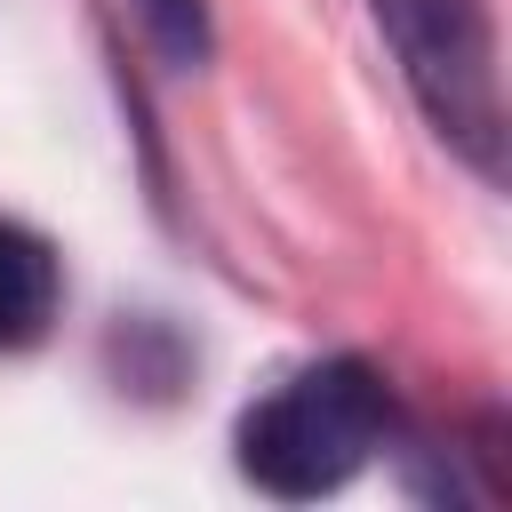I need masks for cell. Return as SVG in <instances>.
I'll use <instances>...</instances> for the list:
<instances>
[{
	"instance_id": "obj_2",
	"label": "cell",
	"mask_w": 512,
	"mask_h": 512,
	"mask_svg": "<svg viewBox=\"0 0 512 512\" xmlns=\"http://www.w3.org/2000/svg\"><path fill=\"white\" fill-rule=\"evenodd\" d=\"M424 120L472 160V168H504V96H496V32H488V0H368Z\"/></svg>"
},
{
	"instance_id": "obj_3",
	"label": "cell",
	"mask_w": 512,
	"mask_h": 512,
	"mask_svg": "<svg viewBox=\"0 0 512 512\" xmlns=\"http://www.w3.org/2000/svg\"><path fill=\"white\" fill-rule=\"evenodd\" d=\"M56 288H64V280H56L48 240L0 216V352H8V344H32V336L56 320Z\"/></svg>"
},
{
	"instance_id": "obj_1",
	"label": "cell",
	"mask_w": 512,
	"mask_h": 512,
	"mask_svg": "<svg viewBox=\"0 0 512 512\" xmlns=\"http://www.w3.org/2000/svg\"><path fill=\"white\" fill-rule=\"evenodd\" d=\"M384 424V376L368 360H320L240 416V472L272 496H328L376 456Z\"/></svg>"
},
{
	"instance_id": "obj_4",
	"label": "cell",
	"mask_w": 512,
	"mask_h": 512,
	"mask_svg": "<svg viewBox=\"0 0 512 512\" xmlns=\"http://www.w3.org/2000/svg\"><path fill=\"white\" fill-rule=\"evenodd\" d=\"M144 40L160 48V64L176 72H200L208 64V0H128Z\"/></svg>"
}]
</instances>
